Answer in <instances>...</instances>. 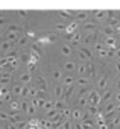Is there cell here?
Masks as SVG:
<instances>
[{
  "label": "cell",
  "instance_id": "cell-7",
  "mask_svg": "<svg viewBox=\"0 0 120 129\" xmlns=\"http://www.w3.org/2000/svg\"><path fill=\"white\" fill-rule=\"evenodd\" d=\"M76 85L81 87V88L88 87V85H90V78H88V76H79V78L76 79Z\"/></svg>",
  "mask_w": 120,
  "mask_h": 129
},
{
  "label": "cell",
  "instance_id": "cell-42",
  "mask_svg": "<svg viewBox=\"0 0 120 129\" xmlns=\"http://www.w3.org/2000/svg\"><path fill=\"white\" fill-rule=\"evenodd\" d=\"M115 87H117V88L120 90V79H117V82H115Z\"/></svg>",
  "mask_w": 120,
  "mask_h": 129
},
{
  "label": "cell",
  "instance_id": "cell-3",
  "mask_svg": "<svg viewBox=\"0 0 120 129\" xmlns=\"http://www.w3.org/2000/svg\"><path fill=\"white\" fill-rule=\"evenodd\" d=\"M103 44H105L106 49H118L117 47V37H108V38H105Z\"/></svg>",
  "mask_w": 120,
  "mask_h": 129
},
{
  "label": "cell",
  "instance_id": "cell-25",
  "mask_svg": "<svg viewBox=\"0 0 120 129\" xmlns=\"http://www.w3.org/2000/svg\"><path fill=\"white\" fill-rule=\"evenodd\" d=\"M78 103H79V106H88V97L87 96L78 97Z\"/></svg>",
  "mask_w": 120,
  "mask_h": 129
},
{
  "label": "cell",
  "instance_id": "cell-9",
  "mask_svg": "<svg viewBox=\"0 0 120 129\" xmlns=\"http://www.w3.org/2000/svg\"><path fill=\"white\" fill-rule=\"evenodd\" d=\"M99 112H100L99 106H94V105H88V106H87V114H88L90 117H97Z\"/></svg>",
  "mask_w": 120,
  "mask_h": 129
},
{
  "label": "cell",
  "instance_id": "cell-23",
  "mask_svg": "<svg viewBox=\"0 0 120 129\" xmlns=\"http://www.w3.org/2000/svg\"><path fill=\"white\" fill-rule=\"evenodd\" d=\"M55 96L56 97H63L64 96V85H56L55 87Z\"/></svg>",
  "mask_w": 120,
  "mask_h": 129
},
{
  "label": "cell",
  "instance_id": "cell-14",
  "mask_svg": "<svg viewBox=\"0 0 120 129\" xmlns=\"http://www.w3.org/2000/svg\"><path fill=\"white\" fill-rule=\"evenodd\" d=\"M73 93H75V85H73V87H64V96H63V99H64V100L70 99V97L73 96Z\"/></svg>",
  "mask_w": 120,
  "mask_h": 129
},
{
  "label": "cell",
  "instance_id": "cell-6",
  "mask_svg": "<svg viewBox=\"0 0 120 129\" xmlns=\"http://www.w3.org/2000/svg\"><path fill=\"white\" fill-rule=\"evenodd\" d=\"M75 84H76V79H75L73 75H67V76L63 78V85L64 87H73Z\"/></svg>",
  "mask_w": 120,
  "mask_h": 129
},
{
  "label": "cell",
  "instance_id": "cell-38",
  "mask_svg": "<svg viewBox=\"0 0 120 129\" xmlns=\"http://www.w3.org/2000/svg\"><path fill=\"white\" fill-rule=\"evenodd\" d=\"M115 72H117V73H120V61L115 64Z\"/></svg>",
  "mask_w": 120,
  "mask_h": 129
},
{
  "label": "cell",
  "instance_id": "cell-33",
  "mask_svg": "<svg viewBox=\"0 0 120 129\" xmlns=\"http://www.w3.org/2000/svg\"><path fill=\"white\" fill-rule=\"evenodd\" d=\"M56 29H58V30H66V29H67V24H64V23H58V24H56Z\"/></svg>",
  "mask_w": 120,
  "mask_h": 129
},
{
  "label": "cell",
  "instance_id": "cell-39",
  "mask_svg": "<svg viewBox=\"0 0 120 129\" xmlns=\"http://www.w3.org/2000/svg\"><path fill=\"white\" fill-rule=\"evenodd\" d=\"M115 100H117V103H120V91L115 94Z\"/></svg>",
  "mask_w": 120,
  "mask_h": 129
},
{
  "label": "cell",
  "instance_id": "cell-8",
  "mask_svg": "<svg viewBox=\"0 0 120 129\" xmlns=\"http://www.w3.org/2000/svg\"><path fill=\"white\" fill-rule=\"evenodd\" d=\"M72 118H73V121H82V118H84L82 109H79V108L73 109V111H72Z\"/></svg>",
  "mask_w": 120,
  "mask_h": 129
},
{
  "label": "cell",
  "instance_id": "cell-32",
  "mask_svg": "<svg viewBox=\"0 0 120 129\" xmlns=\"http://www.w3.org/2000/svg\"><path fill=\"white\" fill-rule=\"evenodd\" d=\"M63 38H64L66 41H70V43H72V40H73V34H67V32H66V34L63 35Z\"/></svg>",
  "mask_w": 120,
  "mask_h": 129
},
{
  "label": "cell",
  "instance_id": "cell-37",
  "mask_svg": "<svg viewBox=\"0 0 120 129\" xmlns=\"http://www.w3.org/2000/svg\"><path fill=\"white\" fill-rule=\"evenodd\" d=\"M109 126H108V123H105V124H99L97 126V129H108Z\"/></svg>",
  "mask_w": 120,
  "mask_h": 129
},
{
  "label": "cell",
  "instance_id": "cell-15",
  "mask_svg": "<svg viewBox=\"0 0 120 129\" xmlns=\"http://www.w3.org/2000/svg\"><path fill=\"white\" fill-rule=\"evenodd\" d=\"M115 103H112V102H108L106 105H105V108H103V112H105V115L106 114H112V112H115Z\"/></svg>",
  "mask_w": 120,
  "mask_h": 129
},
{
  "label": "cell",
  "instance_id": "cell-10",
  "mask_svg": "<svg viewBox=\"0 0 120 129\" xmlns=\"http://www.w3.org/2000/svg\"><path fill=\"white\" fill-rule=\"evenodd\" d=\"M100 32L103 34V37H105V38H108V37H114V34H115L114 27H111V26H108V24H106V26H103Z\"/></svg>",
  "mask_w": 120,
  "mask_h": 129
},
{
  "label": "cell",
  "instance_id": "cell-26",
  "mask_svg": "<svg viewBox=\"0 0 120 129\" xmlns=\"http://www.w3.org/2000/svg\"><path fill=\"white\" fill-rule=\"evenodd\" d=\"M59 114H61L66 120H69V117H72V111L69 109V108H66V109H63V111H59Z\"/></svg>",
  "mask_w": 120,
  "mask_h": 129
},
{
  "label": "cell",
  "instance_id": "cell-34",
  "mask_svg": "<svg viewBox=\"0 0 120 129\" xmlns=\"http://www.w3.org/2000/svg\"><path fill=\"white\" fill-rule=\"evenodd\" d=\"M115 50H117V49H108V56H109V58L115 56Z\"/></svg>",
  "mask_w": 120,
  "mask_h": 129
},
{
  "label": "cell",
  "instance_id": "cell-18",
  "mask_svg": "<svg viewBox=\"0 0 120 129\" xmlns=\"http://www.w3.org/2000/svg\"><path fill=\"white\" fill-rule=\"evenodd\" d=\"M111 97H112V93H111L109 90H105V93L100 94V100H102L103 103H108V102L111 100Z\"/></svg>",
  "mask_w": 120,
  "mask_h": 129
},
{
  "label": "cell",
  "instance_id": "cell-19",
  "mask_svg": "<svg viewBox=\"0 0 120 129\" xmlns=\"http://www.w3.org/2000/svg\"><path fill=\"white\" fill-rule=\"evenodd\" d=\"M61 53L64 56H70L72 55V46L70 44H63L61 46Z\"/></svg>",
  "mask_w": 120,
  "mask_h": 129
},
{
  "label": "cell",
  "instance_id": "cell-40",
  "mask_svg": "<svg viewBox=\"0 0 120 129\" xmlns=\"http://www.w3.org/2000/svg\"><path fill=\"white\" fill-rule=\"evenodd\" d=\"M115 112L120 114V103H117V106H115Z\"/></svg>",
  "mask_w": 120,
  "mask_h": 129
},
{
  "label": "cell",
  "instance_id": "cell-2",
  "mask_svg": "<svg viewBox=\"0 0 120 129\" xmlns=\"http://www.w3.org/2000/svg\"><path fill=\"white\" fill-rule=\"evenodd\" d=\"M82 41H84V47L97 43V32H93V34H85V37H82Z\"/></svg>",
  "mask_w": 120,
  "mask_h": 129
},
{
  "label": "cell",
  "instance_id": "cell-35",
  "mask_svg": "<svg viewBox=\"0 0 120 129\" xmlns=\"http://www.w3.org/2000/svg\"><path fill=\"white\" fill-rule=\"evenodd\" d=\"M73 127H75V129H84V126H82V123H81V121H75Z\"/></svg>",
  "mask_w": 120,
  "mask_h": 129
},
{
  "label": "cell",
  "instance_id": "cell-36",
  "mask_svg": "<svg viewBox=\"0 0 120 129\" xmlns=\"http://www.w3.org/2000/svg\"><path fill=\"white\" fill-rule=\"evenodd\" d=\"M29 79H31L29 75H23V76H21V81H24V82H29Z\"/></svg>",
  "mask_w": 120,
  "mask_h": 129
},
{
  "label": "cell",
  "instance_id": "cell-17",
  "mask_svg": "<svg viewBox=\"0 0 120 129\" xmlns=\"http://www.w3.org/2000/svg\"><path fill=\"white\" fill-rule=\"evenodd\" d=\"M79 52L87 58V61H91V59H93V53H91V50H90L88 47H81V49H79Z\"/></svg>",
  "mask_w": 120,
  "mask_h": 129
},
{
  "label": "cell",
  "instance_id": "cell-41",
  "mask_svg": "<svg viewBox=\"0 0 120 129\" xmlns=\"http://www.w3.org/2000/svg\"><path fill=\"white\" fill-rule=\"evenodd\" d=\"M115 56L120 59V49H117V50H115Z\"/></svg>",
  "mask_w": 120,
  "mask_h": 129
},
{
  "label": "cell",
  "instance_id": "cell-29",
  "mask_svg": "<svg viewBox=\"0 0 120 129\" xmlns=\"http://www.w3.org/2000/svg\"><path fill=\"white\" fill-rule=\"evenodd\" d=\"M56 115H59V111L58 109H49V112H47V117H52V118H55Z\"/></svg>",
  "mask_w": 120,
  "mask_h": 129
},
{
  "label": "cell",
  "instance_id": "cell-5",
  "mask_svg": "<svg viewBox=\"0 0 120 129\" xmlns=\"http://www.w3.org/2000/svg\"><path fill=\"white\" fill-rule=\"evenodd\" d=\"M81 43H82V34L76 30V32L73 34V40H72L70 46H72V47H78V46H79Z\"/></svg>",
  "mask_w": 120,
  "mask_h": 129
},
{
  "label": "cell",
  "instance_id": "cell-27",
  "mask_svg": "<svg viewBox=\"0 0 120 129\" xmlns=\"http://www.w3.org/2000/svg\"><path fill=\"white\" fill-rule=\"evenodd\" d=\"M94 49H96V52H100V50H103V49H106V47H105L103 43L97 41V43H94Z\"/></svg>",
  "mask_w": 120,
  "mask_h": 129
},
{
  "label": "cell",
  "instance_id": "cell-1",
  "mask_svg": "<svg viewBox=\"0 0 120 129\" xmlns=\"http://www.w3.org/2000/svg\"><path fill=\"white\" fill-rule=\"evenodd\" d=\"M88 97V105H94V106H99V103L102 102L100 100V93L97 90H91L90 94L87 96Z\"/></svg>",
  "mask_w": 120,
  "mask_h": 129
},
{
  "label": "cell",
  "instance_id": "cell-24",
  "mask_svg": "<svg viewBox=\"0 0 120 129\" xmlns=\"http://www.w3.org/2000/svg\"><path fill=\"white\" fill-rule=\"evenodd\" d=\"M52 76H53V79L55 81H63V72L59 70V69H56V70H53V73H52Z\"/></svg>",
  "mask_w": 120,
  "mask_h": 129
},
{
  "label": "cell",
  "instance_id": "cell-12",
  "mask_svg": "<svg viewBox=\"0 0 120 129\" xmlns=\"http://www.w3.org/2000/svg\"><path fill=\"white\" fill-rule=\"evenodd\" d=\"M78 67H76V62L75 61H66V64H64V70L67 72V73H72V72H75Z\"/></svg>",
  "mask_w": 120,
  "mask_h": 129
},
{
  "label": "cell",
  "instance_id": "cell-31",
  "mask_svg": "<svg viewBox=\"0 0 120 129\" xmlns=\"http://www.w3.org/2000/svg\"><path fill=\"white\" fill-rule=\"evenodd\" d=\"M61 127H63V129H73V124H72V121H70V120H66V121H64V124H63Z\"/></svg>",
  "mask_w": 120,
  "mask_h": 129
},
{
  "label": "cell",
  "instance_id": "cell-16",
  "mask_svg": "<svg viewBox=\"0 0 120 129\" xmlns=\"http://www.w3.org/2000/svg\"><path fill=\"white\" fill-rule=\"evenodd\" d=\"M76 20H79V21H87V18H88V12L87 11H76Z\"/></svg>",
  "mask_w": 120,
  "mask_h": 129
},
{
  "label": "cell",
  "instance_id": "cell-30",
  "mask_svg": "<svg viewBox=\"0 0 120 129\" xmlns=\"http://www.w3.org/2000/svg\"><path fill=\"white\" fill-rule=\"evenodd\" d=\"M97 55H99V58H102V59H105V58H108V49H103V50H100V52H97Z\"/></svg>",
  "mask_w": 120,
  "mask_h": 129
},
{
  "label": "cell",
  "instance_id": "cell-22",
  "mask_svg": "<svg viewBox=\"0 0 120 129\" xmlns=\"http://www.w3.org/2000/svg\"><path fill=\"white\" fill-rule=\"evenodd\" d=\"M94 18H96V20H103V18H106V11H102V9L94 11Z\"/></svg>",
  "mask_w": 120,
  "mask_h": 129
},
{
  "label": "cell",
  "instance_id": "cell-28",
  "mask_svg": "<svg viewBox=\"0 0 120 129\" xmlns=\"http://www.w3.org/2000/svg\"><path fill=\"white\" fill-rule=\"evenodd\" d=\"M38 87L44 91V90H47V85H46V81L43 79V78H38Z\"/></svg>",
  "mask_w": 120,
  "mask_h": 129
},
{
  "label": "cell",
  "instance_id": "cell-43",
  "mask_svg": "<svg viewBox=\"0 0 120 129\" xmlns=\"http://www.w3.org/2000/svg\"><path fill=\"white\" fill-rule=\"evenodd\" d=\"M117 38H118V40H120V34H118V37H117Z\"/></svg>",
  "mask_w": 120,
  "mask_h": 129
},
{
  "label": "cell",
  "instance_id": "cell-21",
  "mask_svg": "<svg viewBox=\"0 0 120 129\" xmlns=\"http://www.w3.org/2000/svg\"><path fill=\"white\" fill-rule=\"evenodd\" d=\"M66 108H67V105H66V100H64V99H61V100L55 102V109L63 111V109H66Z\"/></svg>",
  "mask_w": 120,
  "mask_h": 129
},
{
  "label": "cell",
  "instance_id": "cell-11",
  "mask_svg": "<svg viewBox=\"0 0 120 129\" xmlns=\"http://www.w3.org/2000/svg\"><path fill=\"white\" fill-rule=\"evenodd\" d=\"M108 87V78L106 76H100L97 79V90H106Z\"/></svg>",
  "mask_w": 120,
  "mask_h": 129
},
{
  "label": "cell",
  "instance_id": "cell-20",
  "mask_svg": "<svg viewBox=\"0 0 120 129\" xmlns=\"http://www.w3.org/2000/svg\"><path fill=\"white\" fill-rule=\"evenodd\" d=\"M76 70H78V75H79V76H87V64L81 62Z\"/></svg>",
  "mask_w": 120,
  "mask_h": 129
},
{
  "label": "cell",
  "instance_id": "cell-13",
  "mask_svg": "<svg viewBox=\"0 0 120 129\" xmlns=\"http://www.w3.org/2000/svg\"><path fill=\"white\" fill-rule=\"evenodd\" d=\"M85 64H87V76L91 78V76L96 73V66L93 64V61H88V62H85Z\"/></svg>",
  "mask_w": 120,
  "mask_h": 129
},
{
  "label": "cell",
  "instance_id": "cell-4",
  "mask_svg": "<svg viewBox=\"0 0 120 129\" xmlns=\"http://www.w3.org/2000/svg\"><path fill=\"white\" fill-rule=\"evenodd\" d=\"M84 32L87 34H93V32H97V24L93 23V21H87L84 24Z\"/></svg>",
  "mask_w": 120,
  "mask_h": 129
}]
</instances>
